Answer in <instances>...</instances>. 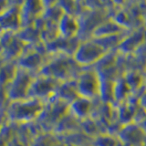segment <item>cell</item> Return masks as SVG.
Masks as SVG:
<instances>
[{"label":"cell","mask_w":146,"mask_h":146,"mask_svg":"<svg viewBox=\"0 0 146 146\" xmlns=\"http://www.w3.org/2000/svg\"><path fill=\"white\" fill-rule=\"evenodd\" d=\"M83 68L75 61L73 56L66 54H54L50 55L38 74L63 82L76 80Z\"/></svg>","instance_id":"1"},{"label":"cell","mask_w":146,"mask_h":146,"mask_svg":"<svg viewBox=\"0 0 146 146\" xmlns=\"http://www.w3.org/2000/svg\"><path fill=\"white\" fill-rule=\"evenodd\" d=\"M45 107V102L33 98L10 102L6 109V121L14 124H26L35 121Z\"/></svg>","instance_id":"2"},{"label":"cell","mask_w":146,"mask_h":146,"mask_svg":"<svg viewBox=\"0 0 146 146\" xmlns=\"http://www.w3.org/2000/svg\"><path fill=\"white\" fill-rule=\"evenodd\" d=\"M108 52L95 39H85L80 41L73 55V58L80 67L90 68L96 65Z\"/></svg>","instance_id":"3"},{"label":"cell","mask_w":146,"mask_h":146,"mask_svg":"<svg viewBox=\"0 0 146 146\" xmlns=\"http://www.w3.org/2000/svg\"><path fill=\"white\" fill-rule=\"evenodd\" d=\"M76 84L80 97L91 100L100 99L102 79L94 68H84L76 79Z\"/></svg>","instance_id":"4"},{"label":"cell","mask_w":146,"mask_h":146,"mask_svg":"<svg viewBox=\"0 0 146 146\" xmlns=\"http://www.w3.org/2000/svg\"><path fill=\"white\" fill-rule=\"evenodd\" d=\"M35 75L17 67V70L13 79L5 88L8 102L22 100L29 98V90L32 80Z\"/></svg>","instance_id":"5"},{"label":"cell","mask_w":146,"mask_h":146,"mask_svg":"<svg viewBox=\"0 0 146 146\" xmlns=\"http://www.w3.org/2000/svg\"><path fill=\"white\" fill-rule=\"evenodd\" d=\"M60 82L43 75H36L32 80L29 90V98L38 99L46 102L56 96L57 89Z\"/></svg>","instance_id":"6"},{"label":"cell","mask_w":146,"mask_h":146,"mask_svg":"<svg viewBox=\"0 0 146 146\" xmlns=\"http://www.w3.org/2000/svg\"><path fill=\"white\" fill-rule=\"evenodd\" d=\"M116 136L120 141L130 146H144L146 144V133L138 122L121 126Z\"/></svg>","instance_id":"7"},{"label":"cell","mask_w":146,"mask_h":146,"mask_svg":"<svg viewBox=\"0 0 146 146\" xmlns=\"http://www.w3.org/2000/svg\"><path fill=\"white\" fill-rule=\"evenodd\" d=\"M20 3H9L8 6L0 13V34L7 32H17L21 29L20 26Z\"/></svg>","instance_id":"8"},{"label":"cell","mask_w":146,"mask_h":146,"mask_svg":"<svg viewBox=\"0 0 146 146\" xmlns=\"http://www.w3.org/2000/svg\"><path fill=\"white\" fill-rule=\"evenodd\" d=\"M44 12V3L39 1H25L20 5V26L27 27L34 26Z\"/></svg>","instance_id":"9"},{"label":"cell","mask_w":146,"mask_h":146,"mask_svg":"<svg viewBox=\"0 0 146 146\" xmlns=\"http://www.w3.org/2000/svg\"><path fill=\"white\" fill-rule=\"evenodd\" d=\"M58 36L63 38H79L80 25L79 18L70 14H64L58 23Z\"/></svg>","instance_id":"10"},{"label":"cell","mask_w":146,"mask_h":146,"mask_svg":"<svg viewBox=\"0 0 146 146\" xmlns=\"http://www.w3.org/2000/svg\"><path fill=\"white\" fill-rule=\"evenodd\" d=\"M94 100L83 97L77 98L68 105V111L80 121L92 117L94 110Z\"/></svg>","instance_id":"11"},{"label":"cell","mask_w":146,"mask_h":146,"mask_svg":"<svg viewBox=\"0 0 146 146\" xmlns=\"http://www.w3.org/2000/svg\"><path fill=\"white\" fill-rule=\"evenodd\" d=\"M146 38V29L144 27H141V29L135 30L130 35H126L118 48L122 52H132L135 49L138 48L141 43L144 42Z\"/></svg>","instance_id":"12"},{"label":"cell","mask_w":146,"mask_h":146,"mask_svg":"<svg viewBox=\"0 0 146 146\" xmlns=\"http://www.w3.org/2000/svg\"><path fill=\"white\" fill-rule=\"evenodd\" d=\"M116 113L119 123L121 126H123L131 122H136L137 115H138V107L128 100L127 102L119 104Z\"/></svg>","instance_id":"13"},{"label":"cell","mask_w":146,"mask_h":146,"mask_svg":"<svg viewBox=\"0 0 146 146\" xmlns=\"http://www.w3.org/2000/svg\"><path fill=\"white\" fill-rule=\"evenodd\" d=\"M126 30L124 27H121L115 20L102 21L100 24L92 31V38H102L107 36H117L123 33Z\"/></svg>","instance_id":"14"},{"label":"cell","mask_w":146,"mask_h":146,"mask_svg":"<svg viewBox=\"0 0 146 146\" xmlns=\"http://www.w3.org/2000/svg\"><path fill=\"white\" fill-rule=\"evenodd\" d=\"M56 97L70 105L73 100L79 98L76 80L60 82L56 91Z\"/></svg>","instance_id":"15"},{"label":"cell","mask_w":146,"mask_h":146,"mask_svg":"<svg viewBox=\"0 0 146 146\" xmlns=\"http://www.w3.org/2000/svg\"><path fill=\"white\" fill-rule=\"evenodd\" d=\"M122 78L126 81L128 86L130 87L131 91L138 90L143 87H145L144 74H141V73L136 70L128 71L122 76Z\"/></svg>","instance_id":"16"},{"label":"cell","mask_w":146,"mask_h":146,"mask_svg":"<svg viewBox=\"0 0 146 146\" xmlns=\"http://www.w3.org/2000/svg\"><path fill=\"white\" fill-rule=\"evenodd\" d=\"M119 139L117 136L110 132H102L92 139V146H118Z\"/></svg>","instance_id":"17"},{"label":"cell","mask_w":146,"mask_h":146,"mask_svg":"<svg viewBox=\"0 0 146 146\" xmlns=\"http://www.w3.org/2000/svg\"><path fill=\"white\" fill-rule=\"evenodd\" d=\"M138 102L140 104V106L146 111V87H144L143 92H141V95L139 97Z\"/></svg>","instance_id":"18"},{"label":"cell","mask_w":146,"mask_h":146,"mask_svg":"<svg viewBox=\"0 0 146 146\" xmlns=\"http://www.w3.org/2000/svg\"><path fill=\"white\" fill-rule=\"evenodd\" d=\"M144 81H145V87H146V73L144 74Z\"/></svg>","instance_id":"19"},{"label":"cell","mask_w":146,"mask_h":146,"mask_svg":"<svg viewBox=\"0 0 146 146\" xmlns=\"http://www.w3.org/2000/svg\"><path fill=\"white\" fill-rule=\"evenodd\" d=\"M0 60H1V54H0Z\"/></svg>","instance_id":"20"},{"label":"cell","mask_w":146,"mask_h":146,"mask_svg":"<svg viewBox=\"0 0 146 146\" xmlns=\"http://www.w3.org/2000/svg\"><path fill=\"white\" fill-rule=\"evenodd\" d=\"M90 146H92V145H90Z\"/></svg>","instance_id":"21"}]
</instances>
